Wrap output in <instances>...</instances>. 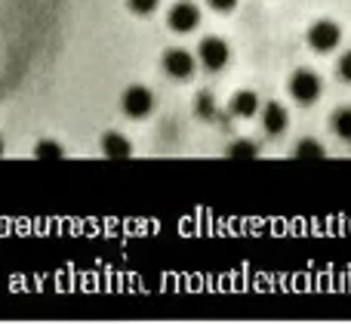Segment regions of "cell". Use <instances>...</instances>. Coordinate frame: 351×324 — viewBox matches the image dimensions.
I'll return each mask as SVG.
<instances>
[{
    "mask_svg": "<svg viewBox=\"0 0 351 324\" xmlns=\"http://www.w3.org/2000/svg\"><path fill=\"white\" fill-rule=\"evenodd\" d=\"M200 19H204V12H200L197 3H191V0H176L170 10H167V28H170L173 34H191L200 25Z\"/></svg>",
    "mask_w": 351,
    "mask_h": 324,
    "instance_id": "obj_6",
    "label": "cell"
},
{
    "mask_svg": "<svg viewBox=\"0 0 351 324\" xmlns=\"http://www.w3.org/2000/svg\"><path fill=\"white\" fill-rule=\"evenodd\" d=\"M287 93H290V99L296 105L308 108V105H315L317 99H321L324 80L315 68H296V71L290 74V80H287Z\"/></svg>",
    "mask_w": 351,
    "mask_h": 324,
    "instance_id": "obj_2",
    "label": "cell"
},
{
    "mask_svg": "<svg viewBox=\"0 0 351 324\" xmlns=\"http://www.w3.org/2000/svg\"><path fill=\"white\" fill-rule=\"evenodd\" d=\"M197 62H200V68H206L210 74L225 71V68H228V62H231L228 40H225V37H219V34L204 37V40L197 43Z\"/></svg>",
    "mask_w": 351,
    "mask_h": 324,
    "instance_id": "obj_4",
    "label": "cell"
},
{
    "mask_svg": "<svg viewBox=\"0 0 351 324\" xmlns=\"http://www.w3.org/2000/svg\"><path fill=\"white\" fill-rule=\"evenodd\" d=\"M121 111L127 117H133V121H145L154 111V90L145 84H130L121 93Z\"/></svg>",
    "mask_w": 351,
    "mask_h": 324,
    "instance_id": "obj_5",
    "label": "cell"
},
{
    "mask_svg": "<svg viewBox=\"0 0 351 324\" xmlns=\"http://www.w3.org/2000/svg\"><path fill=\"white\" fill-rule=\"evenodd\" d=\"M0 158H3V136H0Z\"/></svg>",
    "mask_w": 351,
    "mask_h": 324,
    "instance_id": "obj_18",
    "label": "cell"
},
{
    "mask_svg": "<svg viewBox=\"0 0 351 324\" xmlns=\"http://www.w3.org/2000/svg\"><path fill=\"white\" fill-rule=\"evenodd\" d=\"M194 111H197V117H204V121H213V117H216V99L206 90H200L197 102H194Z\"/></svg>",
    "mask_w": 351,
    "mask_h": 324,
    "instance_id": "obj_13",
    "label": "cell"
},
{
    "mask_svg": "<svg viewBox=\"0 0 351 324\" xmlns=\"http://www.w3.org/2000/svg\"><path fill=\"white\" fill-rule=\"evenodd\" d=\"M237 3H241V0H206V6H210L213 12H234Z\"/></svg>",
    "mask_w": 351,
    "mask_h": 324,
    "instance_id": "obj_17",
    "label": "cell"
},
{
    "mask_svg": "<svg viewBox=\"0 0 351 324\" xmlns=\"http://www.w3.org/2000/svg\"><path fill=\"white\" fill-rule=\"evenodd\" d=\"M34 158H40V161H62V158H65V148H62V142H56V139H40L34 146Z\"/></svg>",
    "mask_w": 351,
    "mask_h": 324,
    "instance_id": "obj_11",
    "label": "cell"
},
{
    "mask_svg": "<svg viewBox=\"0 0 351 324\" xmlns=\"http://www.w3.org/2000/svg\"><path fill=\"white\" fill-rule=\"evenodd\" d=\"M293 154L296 158H324V142L321 139H311V136H305V139L296 142V148H293Z\"/></svg>",
    "mask_w": 351,
    "mask_h": 324,
    "instance_id": "obj_12",
    "label": "cell"
},
{
    "mask_svg": "<svg viewBox=\"0 0 351 324\" xmlns=\"http://www.w3.org/2000/svg\"><path fill=\"white\" fill-rule=\"evenodd\" d=\"M259 124L265 130V136H284L287 127H290V111H287L284 102L271 99V102H265L259 108Z\"/></svg>",
    "mask_w": 351,
    "mask_h": 324,
    "instance_id": "obj_7",
    "label": "cell"
},
{
    "mask_svg": "<svg viewBox=\"0 0 351 324\" xmlns=\"http://www.w3.org/2000/svg\"><path fill=\"white\" fill-rule=\"evenodd\" d=\"M305 43L311 53L317 56H330L342 47V25L336 19H315L305 31Z\"/></svg>",
    "mask_w": 351,
    "mask_h": 324,
    "instance_id": "obj_1",
    "label": "cell"
},
{
    "mask_svg": "<svg viewBox=\"0 0 351 324\" xmlns=\"http://www.w3.org/2000/svg\"><path fill=\"white\" fill-rule=\"evenodd\" d=\"M262 108V99L256 90H237L231 93L228 99V115L231 117H241V121H247V117H256Z\"/></svg>",
    "mask_w": 351,
    "mask_h": 324,
    "instance_id": "obj_8",
    "label": "cell"
},
{
    "mask_svg": "<svg viewBox=\"0 0 351 324\" xmlns=\"http://www.w3.org/2000/svg\"><path fill=\"white\" fill-rule=\"evenodd\" d=\"M160 6V0H127V10L136 12V16H152Z\"/></svg>",
    "mask_w": 351,
    "mask_h": 324,
    "instance_id": "obj_15",
    "label": "cell"
},
{
    "mask_svg": "<svg viewBox=\"0 0 351 324\" xmlns=\"http://www.w3.org/2000/svg\"><path fill=\"white\" fill-rule=\"evenodd\" d=\"M330 127H333L336 139L351 146V105H339V108L330 115Z\"/></svg>",
    "mask_w": 351,
    "mask_h": 324,
    "instance_id": "obj_10",
    "label": "cell"
},
{
    "mask_svg": "<svg viewBox=\"0 0 351 324\" xmlns=\"http://www.w3.org/2000/svg\"><path fill=\"white\" fill-rule=\"evenodd\" d=\"M99 148H102V154L111 161H123L133 154V142H130V136L121 133V130H108V133L102 136V142H99Z\"/></svg>",
    "mask_w": 351,
    "mask_h": 324,
    "instance_id": "obj_9",
    "label": "cell"
},
{
    "mask_svg": "<svg viewBox=\"0 0 351 324\" xmlns=\"http://www.w3.org/2000/svg\"><path fill=\"white\" fill-rule=\"evenodd\" d=\"M197 56H191V49L185 47H167L164 56H160V68H164L167 78L179 80V84H185V80L194 78V71H197Z\"/></svg>",
    "mask_w": 351,
    "mask_h": 324,
    "instance_id": "obj_3",
    "label": "cell"
},
{
    "mask_svg": "<svg viewBox=\"0 0 351 324\" xmlns=\"http://www.w3.org/2000/svg\"><path fill=\"white\" fill-rule=\"evenodd\" d=\"M336 74H339L342 84H351V49L339 53V59H336Z\"/></svg>",
    "mask_w": 351,
    "mask_h": 324,
    "instance_id": "obj_16",
    "label": "cell"
},
{
    "mask_svg": "<svg viewBox=\"0 0 351 324\" xmlns=\"http://www.w3.org/2000/svg\"><path fill=\"white\" fill-rule=\"evenodd\" d=\"M228 154L231 158H256L259 148H256V142H250V139H234L228 146Z\"/></svg>",
    "mask_w": 351,
    "mask_h": 324,
    "instance_id": "obj_14",
    "label": "cell"
}]
</instances>
